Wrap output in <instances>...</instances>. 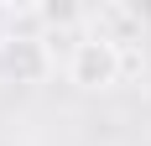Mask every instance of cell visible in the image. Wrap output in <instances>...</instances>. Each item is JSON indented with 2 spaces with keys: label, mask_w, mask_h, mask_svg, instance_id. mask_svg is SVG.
<instances>
[{
  "label": "cell",
  "mask_w": 151,
  "mask_h": 146,
  "mask_svg": "<svg viewBox=\"0 0 151 146\" xmlns=\"http://www.w3.org/2000/svg\"><path fill=\"white\" fill-rule=\"evenodd\" d=\"M125 73V47H115L109 37H99V31H83L73 47H68V84L73 89H89V94H99V89H115Z\"/></svg>",
  "instance_id": "cell-1"
},
{
  "label": "cell",
  "mask_w": 151,
  "mask_h": 146,
  "mask_svg": "<svg viewBox=\"0 0 151 146\" xmlns=\"http://www.w3.org/2000/svg\"><path fill=\"white\" fill-rule=\"evenodd\" d=\"M0 68H5V78H16V84H42L47 73H52L47 37L42 31H11V37L0 42Z\"/></svg>",
  "instance_id": "cell-2"
},
{
  "label": "cell",
  "mask_w": 151,
  "mask_h": 146,
  "mask_svg": "<svg viewBox=\"0 0 151 146\" xmlns=\"http://www.w3.org/2000/svg\"><path fill=\"white\" fill-rule=\"evenodd\" d=\"M37 21H42L47 31H68V26H83L89 11H83V5H37Z\"/></svg>",
  "instance_id": "cell-3"
}]
</instances>
